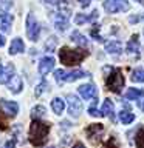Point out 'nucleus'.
Masks as SVG:
<instances>
[{
	"instance_id": "obj_37",
	"label": "nucleus",
	"mask_w": 144,
	"mask_h": 148,
	"mask_svg": "<svg viewBox=\"0 0 144 148\" xmlns=\"http://www.w3.org/2000/svg\"><path fill=\"white\" fill-rule=\"evenodd\" d=\"M139 108H141V110L144 111V102H143V103H141V102H139Z\"/></svg>"
},
{
	"instance_id": "obj_8",
	"label": "nucleus",
	"mask_w": 144,
	"mask_h": 148,
	"mask_svg": "<svg viewBox=\"0 0 144 148\" xmlns=\"http://www.w3.org/2000/svg\"><path fill=\"white\" fill-rule=\"evenodd\" d=\"M67 106H68V113L71 117H79L82 113V102L79 100V97L74 94H68L67 96Z\"/></svg>"
},
{
	"instance_id": "obj_21",
	"label": "nucleus",
	"mask_w": 144,
	"mask_h": 148,
	"mask_svg": "<svg viewBox=\"0 0 144 148\" xmlns=\"http://www.w3.org/2000/svg\"><path fill=\"white\" fill-rule=\"evenodd\" d=\"M119 120L124 125H129V123H132L133 120H135V114L132 113V111L123 110V111H119Z\"/></svg>"
},
{
	"instance_id": "obj_19",
	"label": "nucleus",
	"mask_w": 144,
	"mask_h": 148,
	"mask_svg": "<svg viewBox=\"0 0 144 148\" xmlns=\"http://www.w3.org/2000/svg\"><path fill=\"white\" fill-rule=\"evenodd\" d=\"M51 110L54 111V114L60 116L65 110V102L60 99V97H54V99L51 100Z\"/></svg>"
},
{
	"instance_id": "obj_36",
	"label": "nucleus",
	"mask_w": 144,
	"mask_h": 148,
	"mask_svg": "<svg viewBox=\"0 0 144 148\" xmlns=\"http://www.w3.org/2000/svg\"><path fill=\"white\" fill-rule=\"evenodd\" d=\"M73 148H85V147H84V145H82V143H76V145H74Z\"/></svg>"
},
{
	"instance_id": "obj_9",
	"label": "nucleus",
	"mask_w": 144,
	"mask_h": 148,
	"mask_svg": "<svg viewBox=\"0 0 144 148\" xmlns=\"http://www.w3.org/2000/svg\"><path fill=\"white\" fill-rule=\"evenodd\" d=\"M85 134L93 143H98L99 139L102 137V134H104V127H102L101 123H91L90 127H87Z\"/></svg>"
},
{
	"instance_id": "obj_34",
	"label": "nucleus",
	"mask_w": 144,
	"mask_h": 148,
	"mask_svg": "<svg viewBox=\"0 0 144 148\" xmlns=\"http://www.w3.org/2000/svg\"><path fill=\"white\" fill-rule=\"evenodd\" d=\"M5 42H6V39H5V36L0 34V46H3V45H5Z\"/></svg>"
},
{
	"instance_id": "obj_17",
	"label": "nucleus",
	"mask_w": 144,
	"mask_h": 148,
	"mask_svg": "<svg viewBox=\"0 0 144 148\" xmlns=\"http://www.w3.org/2000/svg\"><path fill=\"white\" fill-rule=\"evenodd\" d=\"M113 111H115L113 102H111L110 99H105L104 103H102V106H101V117H104V116L111 117V116H113Z\"/></svg>"
},
{
	"instance_id": "obj_5",
	"label": "nucleus",
	"mask_w": 144,
	"mask_h": 148,
	"mask_svg": "<svg viewBox=\"0 0 144 148\" xmlns=\"http://www.w3.org/2000/svg\"><path fill=\"white\" fill-rule=\"evenodd\" d=\"M70 14H71V11H70L68 8H64V9H59V11H56L51 14V20H53L54 23V28L57 31H65L68 28V20H70Z\"/></svg>"
},
{
	"instance_id": "obj_29",
	"label": "nucleus",
	"mask_w": 144,
	"mask_h": 148,
	"mask_svg": "<svg viewBox=\"0 0 144 148\" xmlns=\"http://www.w3.org/2000/svg\"><path fill=\"white\" fill-rule=\"evenodd\" d=\"M56 43H57L56 37H50V39L45 42V49L48 51V53H51V51H54V46H56Z\"/></svg>"
},
{
	"instance_id": "obj_7",
	"label": "nucleus",
	"mask_w": 144,
	"mask_h": 148,
	"mask_svg": "<svg viewBox=\"0 0 144 148\" xmlns=\"http://www.w3.org/2000/svg\"><path fill=\"white\" fill-rule=\"evenodd\" d=\"M26 34L30 37V40L33 42H37L40 37V25L33 14H28L26 17Z\"/></svg>"
},
{
	"instance_id": "obj_24",
	"label": "nucleus",
	"mask_w": 144,
	"mask_h": 148,
	"mask_svg": "<svg viewBox=\"0 0 144 148\" xmlns=\"http://www.w3.org/2000/svg\"><path fill=\"white\" fill-rule=\"evenodd\" d=\"M132 82H136V83H144V69L143 68H136L132 71Z\"/></svg>"
},
{
	"instance_id": "obj_33",
	"label": "nucleus",
	"mask_w": 144,
	"mask_h": 148,
	"mask_svg": "<svg viewBox=\"0 0 144 148\" xmlns=\"http://www.w3.org/2000/svg\"><path fill=\"white\" fill-rule=\"evenodd\" d=\"M90 2H91V0H79V3H81L82 8H87L88 5H90Z\"/></svg>"
},
{
	"instance_id": "obj_13",
	"label": "nucleus",
	"mask_w": 144,
	"mask_h": 148,
	"mask_svg": "<svg viewBox=\"0 0 144 148\" xmlns=\"http://www.w3.org/2000/svg\"><path fill=\"white\" fill-rule=\"evenodd\" d=\"M54 59L53 57H44L39 62V73L42 74V76H46L51 69L54 68Z\"/></svg>"
},
{
	"instance_id": "obj_32",
	"label": "nucleus",
	"mask_w": 144,
	"mask_h": 148,
	"mask_svg": "<svg viewBox=\"0 0 144 148\" xmlns=\"http://www.w3.org/2000/svg\"><path fill=\"white\" fill-rule=\"evenodd\" d=\"M14 147H16V140H14V139L12 140H8L6 145H5V148H14Z\"/></svg>"
},
{
	"instance_id": "obj_4",
	"label": "nucleus",
	"mask_w": 144,
	"mask_h": 148,
	"mask_svg": "<svg viewBox=\"0 0 144 148\" xmlns=\"http://www.w3.org/2000/svg\"><path fill=\"white\" fill-rule=\"evenodd\" d=\"M90 74H88L87 71H84V69H74V71L71 73H65L62 71V69H56L54 71V79L57 80L59 83H62V82H74V80H79V79H82V77H88Z\"/></svg>"
},
{
	"instance_id": "obj_2",
	"label": "nucleus",
	"mask_w": 144,
	"mask_h": 148,
	"mask_svg": "<svg viewBox=\"0 0 144 148\" xmlns=\"http://www.w3.org/2000/svg\"><path fill=\"white\" fill-rule=\"evenodd\" d=\"M59 57H60V62L67 66H74V65L81 63L84 59L87 57V53L85 51H81V49H71V48H62L59 53Z\"/></svg>"
},
{
	"instance_id": "obj_26",
	"label": "nucleus",
	"mask_w": 144,
	"mask_h": 148,
	"mask_svg": "<svg viewBox=\"0 0 144 148\" xmlns=\"http://www.w3.org/2000/svg\"><path fill=\"white\" fill-rule=\"evenodd\" d=\"M46 5H50V6H54L57 9H64L67 8V0H44Z\"/></svg>"
},
{
	"instance_id": "obj_25",
	"label": "nucleus",
	"mask_w": 144,
	"mask_h": 148,
	"mask_svg": "<svg viewBox=\"0 0 144 148\" xmlns=\"http://www.w3.org/2000/svg\"><path fill=\"white\" fill-rule=\"evenodd\" d=\"M71 40H73V42H76L78 45L84 46V48H85V46H88V40L81 34V32H78V31H74L73 34H71Z\"/></svg>"
},
{
	"instance_id": "obj_10",
	"label": "nucleus",
	"mask_w": 144,
	"mask_h": 148,
	"mask_svg": "<svg viewBox=\"0 0 144 148\" xmlns=\"http://www.w3.org/2000/svg\"><path fill=\"white\" fill-rule=\"evenodd\" d=\"M79 94L81 97H84L85 100H95L96 96H98V90L93 83H85V85H81L78 88Z\"/></svg>"
},
{
	"instance_id": "obj_22",
	"label": "nucleus",
	"mask_w": 144,
	"mask_h": 148,
	"mask_svg": "<svg viewBox=\"0 0 144 148\" xmlns=\"http://www.w3.org/2000/svg\"><path fill=\"white\" fill-rule=\"evenodd\" d=\"M139 51V42H138V36L135 34L132 39L129 40V43H127V53L130 54H136Z\"/></svg>"
},
{
	"instance_id": "obj_6",
	"label": "nucleus",
	"mask_w": 144,
	"mask_h": 148,
	"mask_svg": "<svg viewBox=\"0 0 144 148\" xmlns=\"http://www.w3.org/2000/svg\"><path fill=\"white\" fill-rule=\"evenodd\" d=\"M102 6L107 12L115 14V12H125L130 9V5L127 0H104Z\"/></svg>"
},
{
	"instance_id": "obj_28",
	"label": "nucleus",
	"mask_w": 144,
	"mask_h": 148,
	"mask_svg": "<svg viewBox=\"0 0 144 148\" xmlns=\"http://www.w3.org/2000/svg\"><path fill=\"white\" fill-rule=\"evenodd\" d=\"M135 143H136L138 148H144V128H141L135 137Z\"/></svg>"
},
{
	"instance_id": "obj_11",
	"label": "nucleus",
	"mask_w": 144,
	"mask_h": 148,
	"mask_svg": "<svg viewBox=\"0 0 144 148\" xmlns=\"http://www.w3.org/2000/svg\"><path fill=\"white\" fill-rule=\"evenodd\" d=\"M14 76L16 74H14V65L12 63H6L5 66L0 65V83H9Z\"/></svg>"
},
{
	"instance_id": "obj_30",
	"label": "nucleus",
	"mask_w": 144,
	"mask_h": 148,
	"mask_svg": "<svg viewBox=\"0 0 144 148\" xmlns=\"http://www.w3.org/2000/svg\"><path fill=\"white\" fill-rule=\"evenodd\" d=\"M99 29H101V26L99 25H93V28L90 29V36L93 37V39H96V40H102V37L99 36Z\"/></svg>"
},
{
	"instance_id": "obj_15",
	"label": "nucleus",
	"mask_w": 144,
	"mask_h": 148,
	"mask_svg": "<svg viewBox=\"0 0 144 148\" xmlns=\"http://www.w3.org/2000/svg\"><path fill=\"white\" fill-rule=\"evenodd\" d=\"M96 18H98V11L93 9V12L88 14V16H85V14H78V16L74 17V23H76V25H84V23H87V22L96 20Z\"/></svg>"
},
{
	"instance_id": "obj_40",
	"label": "nucleus",
	"mask_w": 144,
	"mask_h": 148,
	"mask_svg": "<svg viewBox=\"0 0 144 148\" xmlns=\"http://www.w3.org/2000/svg\"><path fill=\"white\" fill-rule=\"evenodd\" d=\"M139 18H141V20H144V16H141V17H139Z\"/></svg>"
},
{
	"instance_id": "obj_35",
	"label": "nucleus",
	"mask_w": 144,
	"mask_h": 148,
	"mask_svg": "<svg viewBox=\"0 0 144 148\" xmlns=\"http://www.w3.org/2000/svg\"><path fill=\"white\" fill-rule=\"evenodd\" d=\"M11 3H0V8H9Z\"/></svg>"
},
{
	"instance_id": "obj_16",
	"label": "nucleus",
	"mask_w": 144,
	"mask_h": 148,
	"mask_svg": "<svg viewBox=\"0 0 144 148\" xmlns=\"http://www.w3.org/2000/svg\"><path fill=\"white\" fill-rule=\"evenodd\" d=\"M25 51V45H23V40L16 37V39L12 40L11 46H9V54L14 56V54H19V53H23Z\"/></svg>"
},
{
	"instance_id": "obj_1",
	"label": "nucleus",
	"mask_w": 144,
	"mask_h": 148,
	"mask_svg": "<svg viewBox=\"0 0 144 148\" xmlns=\"http://www.w3.org/2000/svg\"><path fill=\"white\" fill-rule=\"evenodd\" d=\"M50 133V123L42 122V119H33L30 125V142L36 147H42L46 142Z\"/></svg>"
},
{
	"instance_id": "obj_38",
	"label": "nucleus",
	"mask_w": 144,
	"mask_h": 148,
	"mask_svg": "<svg viewBox=\"0 0 144 148\" xmlns=\"http://www.w3.org/2000/svg\"><path fill=\"white\" fill-rule=\"evenodd\" d=\"M0 127H2V128H5L6 125H5V122H2V120H0Z\"/></svg>"
},
{
	"instance_id": "obj_27",
	"label": "nucleus",
	"mask_w": 144,
	"mask_h": 148,
	"mask_svg": "<svg viewBox=\"0 0 144 148\" xmlns=\"http://www.w3.org/2000/svg\"><path fill=\"white\" fill-rule=\"evenodd\" d=\"M45 114V106L44 105H37V106H34L33 108V111H31V117L33 119H37L39 116H44Z\"/></svg>"
},
{
	"instance_id": "obj_3",
	"label": "nucleus",
	"mask_w": 144,
	"mask_h": 148,
	"mask_svg": "<svg viewBox=\"0 0 144 148\" xmlns=\"http://www.w3.org/2000/svg\"><path fill=\"white\" fill-rule=\"evenodd\" d=\"M105 86L109 88L111 92L119 94L121 90L124 88V76H123V73H121L119 69H116V68H111L110 74L105 79Z\"/></svg>"
},
{
	"instance_id": "obj_39",
	"label": "nucleus",
	"mask_w": 144,
	"mask_h": 148,
	"mask_svg": "<svg viewBox=\"0 0 144 148\" xmlns=\"http://www.w3.org/2000/svg\"><path fill=\"white\" fill-rule=\"evenodd\" d=\"M135 2H139V3H141V2H144V0H135Z\"/></svg>"
},
{
	"instance_id": "obj_23",
	"label": "nucleus",
	"mask_w": 144,
	"mask_h": 148,
	"mask_svg": "<svg viewBox=\"0 0 144 148\" xmlns=\"http://www.w3.org/2000/svg\"><path fill=\"white\" fill-rule=\"evenodd\" d=\"M105 51L110 54H116V56L121 54V42H116V40L109 42V43L105 45Z\"/></svg>"
},
{
	"instance_id": "obj_14",
	"label": "nucleus",
	"mask_w": 144,
	"mask_h": 148,
	"mask_svg": "<svg viewBox=\"0 0 144 148\" xmlns=\"http://www.w3.org/2000/svg\"><path fill=\"white\" fill-rule=\"evenodd\" d=\"M11 25H12V16L8 12H2L0 14V31H3L5 34H8L11 31Z\"/></svg>"
},
{
	"instance_id": "obj_18",
	"label": "nucleus",
	"mask_w": 144,
	"mask_h": 148,
	"mask_svg": "<svg viewBox=\"0 0 144 148\" xmlns=\"http://www.w3.org/2000/svg\"><path fill=\"white\" fill-rule=\"evenodd\" d=\"M141 97H144V90H141V88H129L127 92H125L127 100H138Z\"/></svg>"
},
{
	"instance_id": "obj_31",
	"label": "nucleus",
	"mask_w": 144,
	"mask_h": 148,
	"mask_svg": "<svg viewBox=\"0 0 144 148\" xmlns=\"http://www.w3.org/2000/svg\"><path fill=\"white\" fill-rule=\"evenodd\" d=\"M46 86H48V85H46V82H45V80L42 82V83H39V85H37V88H36V96L39 97L42 92H45V91H46Z\"/></svg>"
},
{
	"instance_id": "obj_20",
	"label": "nucleus",
	"mask_w": 144,
	"mask_h": 148,
	"mask_svg": "<svg viewBox=\"0 0 144 148\" xmlns=\"http://www.w3.org/2000/svg\"><path fill=\"white\" fill-rule=\"evenodd\" d=\"M8 88H9V91H11V92H14V94L20 92L22 91V79L19 76H14L11 79V82L8 83Z\"/></svg>"
},
{
	"instance_id": "obj_12",
	"label": "nucleus",
	"mask_w": 144,
	"mask_h": 148,
	"mask_svg": "<svg viewBox=\"0 0 144 148\" xmlns=\"http://www.w3.org/2000/svg\"><path fill=\"white\" fill-rule=\"evenodd\" d=\"M0 108L3 110V113H6L8 116H11V117L19 113V105H17V102H14V100L2 99L0 100Z\"/></svg>"
}]
</instances>
